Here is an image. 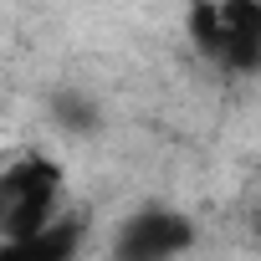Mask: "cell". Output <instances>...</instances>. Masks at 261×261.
Masks as SVG:
<instances>
[{
  "label": "cell",
  "mask_w": 261,
  "mask_h": 261,
  "mask_svg": "<svg viewBox=\"0 0 261 261\" xmlns=\"http://www.w3.org/2000/svg\"><path fill=\"white\" fill-rule=\"evenodd\" d=\"M256 230H261V220H256Z\"/></svg>",
  "instance_id": "obj_5"
},
{
  "label": "cell",
  "mask_w": 261,
  "mask_h": 261,
  "mask_svg": "<svg viewBox=\"0 0 261 261\" xmlns=\"http://www.w3.org/2000/svg\"><path fill=\"white\" fill-rule=\"evenodd\" d=\"M57 200H62L57 164H46V159H16V164H6V174H0V230H6V246L46 230L51 220H62Z\"/></svg>",
  "instance_id": "obj_1"
},
{
  "label": "cell",
  "mask_w": 261,
  "mask_h": 261,
  "mask_svg": "<svg viewBox=\"0 0 261 261\" xmlns=\"http://www.w3.org/2000/svg\"><path fill=\"white\" fill-rule=\"evenodd\" d=\"M215 62L236 77H256L261 72V6L256 0H236L220 6V46Z\"/></svg>",
  "instance_id": "obj_3"
},
{
  "label": "cell",
  "mask_w": 261,
  "mask_h": 261,
  "mask_svg": "<svg viewBox=\"0 0 261 261\" xmlns=\"http://www.w3.org/2000/svg\"><path fill=\"white\" fill-rule=\"evenodd\" d=\"M77 241H82V220L77 215H62V220H51L46 230H36L26 241L0 246V261H72L77 256Z\"/></svg>",
  "instance_id": "obj_4"
},
{
  "label": "cell",
  "mask_w": 261,
  "mask_h": 261,
  "mask_svg": "<svg viewBox=\"0 0 261 261\" xmlns=\"http://www.w3.org/2000/svg\"><path fill=\"white\" fill-rule=\"evenodd\" d=\"M190 220L174 215V210H139L118 230V261H174L185 246H190Z\"/></svg>",
  "instance_id": "obj_2"
}]
</instances>
